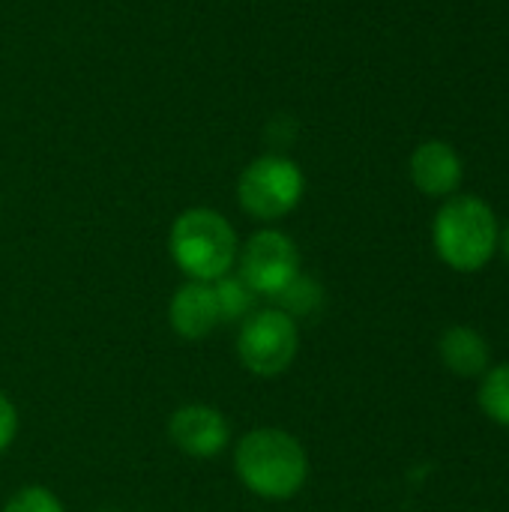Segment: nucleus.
I'll list each match as a JSON object with an SVG mask.
<instances>
[{
    "instance_id": "8",
    "label": "nucleus",
    "mask_w": 509,
    "mask_h": 512,
    "mask_svg": "<svg viewBox=\"0 0 509 512\" xmlns=\"http://www.w3.org/2000/svg\"><path fill=\"white\" fill-rule=\"evenodd\" d=\"M168 324L186 342L207 339L222 324V309L213 282H186L168 303Z\"/></svg>"
},
{
    "instance_id": "10",
    "label": "nucleus",
    "mask_w": 509,
    "mask_h": 512,
    "mask_svg": "<svg viewBox=\"0 0 509 512\" xmlns=\"http://www.w3.org/2000/svg\"><path fill=\"white\" fill-rule=\"evenodd\" d=\"M438 354H441V363L447 366V372H453L459 378H480L492 369L489 366L492 363L489 342L483 339V333H477L474 327H465V324H456L441 336Z\"/></svg>"
},
{
    "instance_id": "11",
    "label": "nucleus",
    "mask_w": 509,
    "mask_h": 512,
    "mask_svg": "<svg viewBox=\"0 0 509 512\" xmlns=\"http://www.w3.org/2000/svg\"><path fill=\"white\" fill-rule=\"evenodd\" d=\"M480 408L489 420L509 429V363H501L483 375L480 384Z\"/></svg>"
},
{
    "instance_id": "5",
    "label": "nucleus",
    "mask_w": 509,
    "mask_h": 512,
    "mask_svg": "<svg viewBox=\"0 0 509 512\" xmlns=\"http://www.w3.org/2000/svg\"><path fill=\"white\" fill-rule=\"evenodd\" d=\"M300 351V327L282 309H261L243 318L237 333V357L255 378H279Z\"/></svg>"
},
{
    "instance_id": "4",
    "label": "nucleus",
    "mask_w": 509,
    "mask_h": 512,
    "mask_svg": "<svg viewBox=\"0 0 509 512\" xmlns=\"http://www.w3.org/2000/svg\"><path fill=\"white\" fill-rule=\"evenodd\" d=\"M306 192V177L294 159L267 153L252 159L237 180L240 207L258 222H279L297 210Z\"/></svg>"
},
{
    "instance_id": "9",
    "label": "nucleus",
    "mask_w": 509,
    "mask_h": 512,
    "mask_svg": "<svg viewBox=\"0 0 509 512\" xmlns=\"http://www.w3.org/2000/svg\"><path fill=\"white\" fill-rule=\"evenodd\" d=\"M462 159L447 141H423L411 156V180L423 195L450 198L462 183Z\"/></svg>"
},
{
    "instance_id": "16",
    "label": "nucleus",
    "mask_w": 509,
    "mask_h": 512,
    "mask_svg": "<svg viewBox=\"0 0 509 512\" xmlns=\"http://www.w3.org/2000/svg\"><path fill=\"white\" fill-rule=\"evenodd\" d=\"M498 246H501V252L507 255V261H509V225L504 228V234L498 237Z\"/></svg>"
},
{
    "instance_id": "3",
    "label": "nucleus",
    "mask_w": 509,
    "mask_h": 512,
    "mask_svg": "<svg viewBox=\"0 0 509 512\" xmlns=\"http://www.w3.org/2000/svg\"><path fill=\"white\" fill-rule=\"evenodd\" d=\"M498 219L495 210L477 198V195H456L450 198L432 225V240L438 258L459 270V273H477L483 270L498 249Z\"/></svg>"
},
{
    "instance_id": "7",
    "label": "nucleus",
    "mask_w": 509,
    "mask_h": 512,
    "mask_svg": "<svg viewBox=\"0 0 509 512\" xmlns=\"http://www.w3.org/2000/svg\"><path fill=\"white\" fill-rule=\"evenodd\" d=\"M168 438L189 459H213L228 447L231 426L210 405H183L168 420Z\"/></svg>"
},
{
    "instance_id": "2",
    "label": "nucleus",
    "mask_w": 509,
    "mask_h": 512,
    "mask_svg": "<svg viewBox=\"0 0 509 512\" xmlns=\"http://www.w3.org/2000/svg\"><path fill=\"white\" fill-rule=\"evenodd\" d=\"M168 249L177 270L189 282H219L234 270L240 240L234 225L219 210L189 207L174 219Z\"/></svg>"
},
{
    "instance_id": "12",
    "label": "nucleus",
    "mask_w": 509,
    "mask_h": 512,
    "mask_svg": "<svg viewBox=\"0 0 509 512\" xmlns=\"http://www.w3.org/2000/svg\"><path fill=\"white\" fill-rule=\"evenodd\" d=\"M216 288V300H219V309H222V321H237V318H246L252 315V306H255V294L237 279L222 276L219 282H213Z\"/></svg>"
},
{
    "instance_id": "1",
    "label": "nucleus",
    "mask_w": 509,
    "mask_h": 512,
    "mask_svg": "<svg viewBox=\"0 0 509 512\" xmlns=\"http://www.w3.org/2000/svg\"><path fill=\"white\" fill-rule=\"evenodd\" d=\"M234 474L264 501H291L309 480L306 447L285 429H252L234 447Z\"/></svg>"
},
{
    "instance_id": "6",
    "label": "nucleus",
    "mask_w": 509,
    "mask_h": 512,
    "mask_svg": "<svg viewBox=\"0 0 509 512\" xmlns=\"http://www.w3.org/2000/svg\"><path fill=\"white\" fill-rule=\"evenodd\" d=\"M240 282L255 297H279L300 276V249L297 243L276 228L255 231L237 255Z\"/></svg>"
},
{
    "instance_id": "15",
    "label": "nucleus",
    "mask_w": 509,
    "mask_h": 512,
    "mask_svg": "<svg viewBox=\"0 0 509 512\" xmlns=\"http://www.w3.org/2000/svg\"><path fill=\"white\" fill-rule=\"evenodd\" d=\"M15 435H18V411L9 402V396L0 393V453H6L12 447Z\"/></svg>"
},
{
    "instance_id": "14",
    "label": "nucleus",
    "mask_w": 509,
    "mask_h": 512,
    "mask_svg": "<svg viewBox=\"0 0 509 512\" xmlns=\"http://www.w3.org/2000/svg\"><path fill=\"white\" fill-rule=\"evenodd\" d=\"M3 512H66L60 498L45 489V486H21L6 504H3Z\"/></svg>"
},
{
    "instance_id": "13",
    "label": "nucleus",
    "mask_w": 509,
    "mask_h": 512,
    "mask_svg": "<svg viewBox=\"0 0 509 512\" xmlns=\"http://www.w3.org/2000/svg\"><path fill=\"white\" fill-rule=\"evenodd\" d=\"M279 306L276 309H282V312H288L294 321H297V315H309V312H315L318 306H321V288H318V282H312V279H306L303 273L279 294V297H273Z\"/></svg>"
}]
</instances>
